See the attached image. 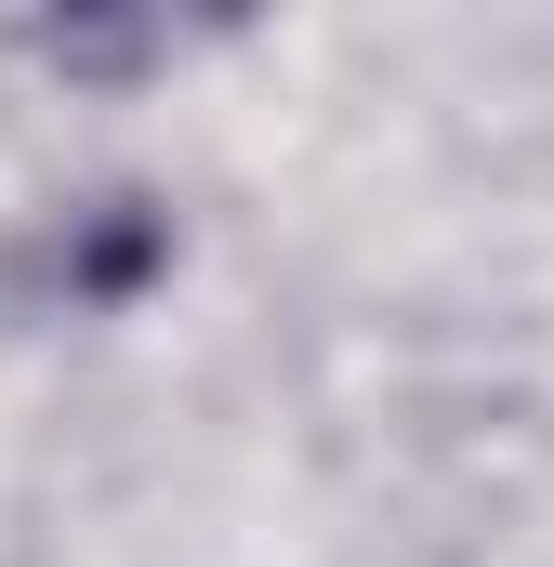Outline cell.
<instances>
[{
    "label": "cell",
    "instance_id": "6da1fadb",
    "mask_svg": "<svg viewBox=\"0 0 554 567\" xmlns=\"http://www.w3.org/2000/svg\"><path fill=\"white\" fill-rule=\"evenodd\" d=\"M158 265H172V212H145V198H106V212L53 251V278L80 290V303H133Z\"/></svg>",
    "mask_w": 554,
    "mask_h": 567
},
{
    "label": "cell",
    "instance_id": "7a4b0ae2",
    "mask_svg": "<svg viewBox=\"0 0 554 567\" xmlns=\"http://www.w3.org/2000/svg\"><path fill=\"white\" fill-rule=\"evenodd\" d=\"M27 53L66 66V80H145V66L172 53V13H40Z\"/></svg>",
    "mask_w": 554,
    "mask_h": 567
}]
</instances>
